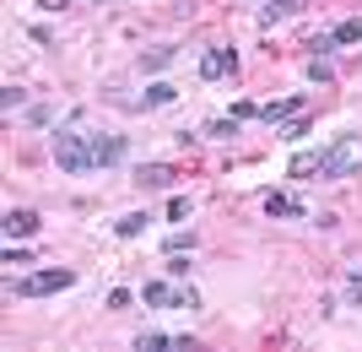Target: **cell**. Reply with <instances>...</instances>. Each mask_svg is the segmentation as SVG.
Listing matches in <instances>:
<instances>
[{
	"label": "cell",
	"mask_w": 362,
	"mask_h": 352,
	"mask_svg": "<svg viewBox=\"0 0 362 352\" xmlns=\"http://www.w3.org/2000/svg\"><path fill=\"white\" fill-rule=\"evenodd\" d=\"M49 152L65 174H92V130H76V125H60L49 136Z\"/></svg>",
	"instance_id": "6da1fadb"
},
{
	"label": "cell",
	"mask_w": 362,
	"mask_h": 352,
	"mask_svg": "<svg viewBox=\"0 0 362 352\" xmlns=\"http://www.w3.org/2000/svg\"><path fill=\"white\" fill-rule=\"evenodd\" d=\"M65 288H76L71 266H49V271H28V276H11V282H6L11 298H49V293H65Z\"/></svg>",
	"instance_id": "7a4b0ae2"
},
{
	"label": "cell",
	"mask_w": 362,
	"mask_h": 352,
	"mask_svg": "<svg viewBox=\"0 0 362 352\" xmlns=\"http://www.w3.org/2000/svg\"><path fill=\"white\" fill-rule=\"evenodd\" d=\"M362 169V136H335L325 152H319V179H351Z\"/></svg>",
	"instance_id": "3957f363"
},
{
	"label": "cell",
	"mask_w": 362,
	"mask_h": 352,
	"mask_svg": "<svg viewBox=\"0 0 362 352\" xmlns=\"http://www.w3.org/2000/svg\"><path fill=\"white\" fill-rule=\"evenodd\" d=\"M124 152H130V136H119V130H92V169H114V163H124Z\"/></svg>",
	"instance_id": "277c9868"
},
{
	"label": "cell",
	"mask_w": 362,
	"mask_h": 352,
	"mask_svg": "<svg viewBox=\"0 0 362 352\" xmlns=\"http://www.w3.org/2000/svg\"><path fill=\"white\" fill-rule=\"evenodd\" d=\"M130 184H136V190H173V184H179V169H173V163H141V169L130 174Z\"/></svg>",
	"instance_id": "5b68a950"
},
{
	"label": "cell",
	"mask_w": 362,
	"mask_h": 352,
	"mask_svg": "<svg viewBox=\"0 0 362 352\" xmlns=\"http://www.w3.org/2000/svg\"><path fill=\"white\" fill-rule=\"evenodd\" d=\"M238 71V49H206L200 55V81H222Z\"/></svg>",
	"instance_id": "8992f818"
},
{
	"label": "cell",
	"mask_w": 362,
	"mask_h": 352,
	"mask_svg": "<svg viewBox=\"0 0 362 352\" xmlns=\"http://www.w3.org/2000/svg\"><path fill=\"white\" fill-rule=\"evenodd\" d=\"M298 114H308V98L292 92V98H276V103L259 108V125H287V120H298Z\"/></svg>",
	"instance_id": "52a82bcc"
},
{
	"label": "cell",
	"mask_w": 362,
	"mask_h": 352,
	"mask_svg": "<svg viewBox=\"0 0 362 352\" xmlns=\"http://www.w3.org/2000/svg\"><path fill=\"white\" fill-rule=\"evenodd\" d=\"M265 217H308V206H303L292 190H271V195H265Z\"/></svg>",
	"instance_id": "ba28073f"
},
{
	"label": "cell",
	"mask_w": 362,
	"mask_h": 352,
	"mask_svg": "<svg viewBox=\"0 0 362 352\" xmlns=\"http://www.w3.org/2000/svg\"><path fill=\"white\" fill-rule=\"evenodd\" d=\"M173 298H179V288L163 282V276H151L146 288H141V304H146V309H173Z\"/></svg>",
	"instance_id": "9c48e42d"
},
{
	"label": "cell",
	"mask_w": 362,
	"mask_h": 352,
	"mask_svg": "<svg viewBox=\"0 0 362 352\" xmlns=\"http://www.w3.org/2000/svg\"><path fill=\"white\" fill-rule=\"evenodd\" d=\"M173 60H179V49H173V44H157V49H141V71H146V76H157V71H168V65H173Z\"/></svg>",
	"instance_id": "30bf717a"
},
{
	"label": "cell",
	"mask_w": 362,
	"mask_h": 352,
	"mask_svg": "<svg viewBox=\"0 0 362 352\" xmlns=\"http://www.w3.org/2000/svg\"><path fill=\"white\" fill-rule=\"evenodd\" d=\"M0 228H6V239H33V233H38V212H22V206H16V212H6Z\"/></svg>",
	"instance_id": "8fae6325"
},
{
	"label": "cell",
	"mask_w": 362,
	"mask_h": 352,
	"mask_svg": "<svg viewBox=\"0 0 362 352\" xmlns=\"http://www.w3.org/2000/svg\"><path fill=\"white\" fill-rule=\"evenodd\" d=\"M163 103H179V87H173V81H151L136 98V108H163Z\"/></svg>",
	"instance_id": "7c38bea8"
},
{
	"label": "cell",
	"mask_w": 362,
	"mask_h": 352,
	"mask_svg": "<svg viewBox=\"0 0 362 352\" xmlns=\"http://www.w3.org/2000/svg\"><path fill=\"white\" fill-rule=\"evenodd\" d=\"M298 6H303V0H265V6L255 11V22H259V28H276V22H281V16H292Z\"/></svg>",
	"instance_id": "4fadbf2b"
},
{
	"label": "cell",
	"mask_w": 362,
	"mask_h": 352,
	"mask_svg": "<svg viewBox=\"0 0 362 352\" xmlns=\"http://www.w3.org/2000/svg\"><path fill=\"white\" fill-rule=\"evenodd\" d=\"M146 222H151L146 212H124L119 222H114V233H119V239H141V233H146Z\"/></svg>",
	"instance_id": "5bb4252c"
},
{
	"label": "cell",
	"mask_w": 362,
	"mask_h": 352,
	"mask_svg": "<svg viewBox=\"0 0 362 352\" xmlns=\"http://www.w3.org/2000/svg\"><path fill=\"white\" fill-rule=\"evenodd\" d=\"M157 347H179V336H168V331H136V352H157Z\"/></svg>",
	"instance_id": "9a60e30c"
},
{
	"label": "cell",
	"mask_w": 362,
	"mask_h": 352,
	"mask_svg": "<svg viewBox=\"0 0 362 352\" xmlns=\"http://www.w3.org/2000/svg\"><path fill=\"white\" fill-rule=\"evenodd\" d=\"M238 125H243V120H233V114H222V120H211V125H206V130H200V136H211V141H233V136H238Z\"/></svg>",
	"instance_id": "2e32d148"
},
{
	"label": "cell",
	"mask_w": 362,
	"mask_h": 352,
	"mask_svg": "<svg viewBox=\"0 0 362 352\" xmlns=\"http://www.w3.org/2000/svg\"><path fill=\"white\" fill-rule=\"evenodd\" d=\"M319 152H325V147H319ZM319 152H298V157L287 163V174H292V179H308V174H319Z\"/></svg>",
	"instance_id": "e0dca14e"
},
{
	"label": "cell",
	"mask_w": 362,
	"mask_h": 352,
	"mask_svg": "<svg viewBox=\"0 0 362 352\" xmlns=\"http://www.w3.org/2000/svg\"><path fill=\"white\" fill-rule=\"evenodd\" d=\"M335 44H362V22H357V16H346V22H335Z\"/></svg>",
	"instance_id": "ac0fdd59"
},
{
	"label": "cell",
	"mask_w": 362,
	"mask_h": 352,
	"mask_svg": "<svg viewBox=\"0 0 362 352\" xmlns=\"http://www.w3.org/2000/svg\"><path fill=\"white\" fill-rule=\"evenodd\" d=\"M168 276H173V282H184V276L195 271V261H189V249H179V255H168V266H163Z\"/></svg>",
	"instance_id": "d6986e66"
},
{
	"label": "cell",
	"mask_w": 362,
	"mask_h": 352,
	"mask_svg": "<svg viewBox=\"0 0 362 352\" xmlns=\"http://www.w3.org/2000/svg\"><path fill=\"white\" fill-rule=\"evenodd\" d=\"M308 81H325V87H330V81H335V65L325 60V55H308Z\"/></svg>",
	"instance_id": "ffe728a7"
},
{
	"label": "cell",
	"mask_w": 362,
	"mask_h": 352,
	"mask_svg": "<svg viewBox=\"0 0 362 352\" xmlns=\"http://www.w3.org/2000/svg\"><path fill=\"white\" fill-rule=\"evenodd\" d=\"M22 103H28V87H16V81H11V87H0V108H6V114H16Z\"/></svg>",
	"instance_id": "44dd1931"
},
{
	"label": "cell",
	"mask_w": 362,
	"mask_h": 352,
	"mask_svg": "<svg viewBox=\"0 0 362 352\" xmlns=\"http://www.w3.org/2000/svg\"><path fill=\"white\" fill-rule=\"evenodd\" d=\"M195 244H200L195 233H189V228H179V233H168V244H163V249H168V255H179V249H195Z\"/></svg>",
	"instance_id": "7402d4cb"
},
{
	"label": "cell",
	"mask_w": 362,
	"mask_h": 352,
	"mask_svg": "<svg viewBox=\"0 0 362 352\" xmlns=\"http://www.w3.org/2000/svg\"><path fill=\"white\" fill-rule=\"evenodd\" d=\"M303 49H308V55H330V49H341V44H335V33H314Z\"/></svg>",
	"instance_id": "603a6c76"
},
{
	"label": "cell",
	"mask_w": 362,
	"mask_h": 352,
	"mask_svg": "<svg viewBox=\"0 0 362 352\" xmlns=\"http://www.w3.org/2000/svg\"><path fill=\"white\" fill-rule=\"evenodd\" d=\"M303 136H308V114H298V120L281 125V141H303Z\"/></svg>",
	"instance_id": "cb8c5ba5"
},
{
	"label": "cell",
	"mask_w": 362,
	"mask_h": 352,
	"mask_svg": "<svg viewBox=\"0 0 362 352\" xmlns=\"http://www.w3.org/2000/svg\"><path fill=\"white\" fill-rule=\"evenodd\" d=\"M22 120H28V125H49V120H54V108H49V103H33Z\"/></svg>",
	"instance_id": "d4e9b609"
},
{
	"label": "cell",
	"mask_w": 362,
	"mask_h": 352,
	"mask_svg": "<svg viewBox=\"0 0 362 352\" xmlns=\"http://www.w3.org/2000/svg\"><path fill=\"white\" fill-rule=\"evenodd\" d=\"M173 309H189V314H195V309H200V293H195V288H179V298H173Z\"/></svg>",
	"instance_id": "484cf974"
},
{
	"label": "cell",
	"mask_w": 362,
	"mask_h": 352,
	"mask_svg": "<svg viewBox=\"0 0 362 352\" xmlns=\"http://www.w3.org/2000/svg\"><path fill=\"white\" fill-rule=\"evenodd\" d=\"M179 217H189V195H173V200H168V222H179Z\"/></svg>",
	"instance_id": "4316f807"
},
{
	"label": "cell",
	"mask_w": 362,
	"mask_h": 352,
	"mask_svg": "<svg viewBox=\"0 0 362 352\" xmlns=\"http://www.w3.org/2000/svg\"><path fill=\"white\" fill-rule=\"evenodd\" d=\"M6 266H33V255H28V249H16V244H11V249H6Z\"/></svg>",
	"instance_id": "83f0119b"
},
{
	"label": "cell",
	"mask_w": 362,
	"mask_h": 352,
	"mask_svg": "<svg viewBox=\"0 0 362 352\" xmlns=\"http://www.w3.org/2000/svg\"><path fill=\"white\" fill-rule=\"evenodd\" d=\"M346 304H351V309H362V282H351V288H346Z\"/></svg>",
	"instance_id": "f1b7e54d"
},
{
	"label": "cell",
	"mask_w": 362,
	"mask_h": 352,
	"mask_svg": "<svg viewBox=\"0 0 362 352\" xmlns=\"http://www.w3.org/2000/svg\"><path fill=\"white\" fill-rule=\"evenodd\" d=\"M346 276H351V282H362V266H351V271H346Z\"/></svg>",
	"instance_id": "f546056e"
},
{
	"label": "cell",
	"mask_w": 362,
	"mask_h": 352,
	"mask_svg": "<svg viewBox=\"0 0 362 352\" xmlns=\"http://www.w3.org/2000/svg\"><path fill=\"white\" fill-rule=\"evenodd\" d=\"M92 6H108V0H92Z\"/></svg>",
	"instance_id": "4dcf8cb0"
}]
</instances>
